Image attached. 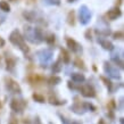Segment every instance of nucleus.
Returning a JSON list of instances; mask_svg holds the SVG:
<instances>
[{
  "label": "nucleus",
  "instance_id": "dca6fc26",
  "mask_svg": "<svg viewBox=\"0 0 124 124\" xmlns=\"http://www.w3.org/2000/svg\"><path fill=\"white\" fill-rule=\"evenodd\" d=\"M60 59H62V62L63 63H65V64H70V62H71V55H70V53H68L66 49L64 48H60Z\"/></svg>",
  "mask_w": 124,
  "mask_h": 124
},
{
  "label": "nucleus",
  "instance_id": "1a4fd4ad",
  "mask_svg": "<svg viewBox=\"0 0 124 124\" xmlns=\"http://www.w3.org/2000/svg\"><path fill=\"white\" fill-rule=\"evenodd\" d=\"M104 70H105V72L108 74L110 78H114V79H120V73H118V71H117V68L115 67V66H113V65L110 64V63H108V62H105L104 63Z\"/></svg>",
  "mask_w": 124,
  "mask_h": 124
},
{
  "label": "nucleus",
  "instance_id": "4be33fe9",
  "mask_svg": "<svg viewBox=\"0 0 124 124\" xmlns=\"http://www.w3.org/2000/svg\"><path fill=\"white\" fill-rule=\"evenodd\" d=\"M0 9L2 11H5V13H9V11H10V6L8 4V1L1 0V1H0Z\"/></svg>",
  "mask_w": 124,
  "mask_h": 124
},
{
  "label": "nucleus",
  "instance_id": "a211bd4d",
  "mask_svg": "<svg viewBox=\"0 0 124 124\" xmlns=\"http://www.w3.org/2000/svg\"><path fill=\"white\" fill-rule=\"evenodd\" d=\"M62 63H63V62H62V59H60V58H58V59L54 63V65H53V73H55V74H56V73H59V72L62 71V67H63Z\"/></svg>",
  "mask_w": 124,
  "mask_h": 124
},
{
  "label": "nucleus",
  "instance_id": "f3484780",
  "mask_svg": "<svg viewBox=\"0 0 124 124\" xmlns=\"http://www.w3.org/2000/svg\"><path fill=\"white\" fill-rule=\"evenodd\" d=\"M72 81L75 83H82L85 80V76L81 74V73H72Z\"/></svg>",
  "mask_w": 124,
  "mask_h": 124
},
{
  "label": "nucleus",
  "instance_id": "c85d7f7f",
  "mask_svg": "<svg viewBox=\"0 0 124 124\" xmlns=\"http://www.w3.org/2000/svg\"><path fill=\"white\" fill-rule=\"evenodd\" d=\"M124 34H123V31H117V32H115V33L113 34V38L115 39V40H121V39H123Z\"/></svg>",
  "mask_w": 124,
  "mask_h": 124
},
{
  "label": "nucleus",
  "instance_id": "412c9836",
  "mask_svg": "<svg viewBox=\"0 0 124 124\" xmlns=\"http://www.w3.org/2000/svg\"><path fill=\"white\" fill-rule=\"evenodd\" d=\"M49 102H50L51 105L59 106V105H64L66 101H65V100H58L55 96H50V97H49Z\"/></svg>",
  "mask_w": 124,
  "mask_h": 124
},
{
  "label": "nucleus",
  "instance_id": "58836bf2",
  "mask_svg": "<svg viewBox=\"0 0 124 124\" xmlns=\"http://www.w3.org/2000/svg\"><path fill=\"white\" fill-rule=\"evenodd\" d=\"M32 1H33V0H32Z\"/></svg>",
  "mask_w": 124,
  "mask_h": 124
},
{
  "label": "nucleus",
  "instance_id": "b1692460",
  "mask_svg": "<svg viewBox=\"0 0 124 124\" xmlns=\"http://www.w3.org/2000/svg\"><path fill=\"white\" fill-rule=\"evenodd\" d=\"M32 98H33L35 101L40 102V104H43V102L46 101L45 97H43L42 94H40V93H33V94H32Z\"/></svg>",
  "mask_w": 124,
  "mask_h": 124
},
{
  "label": "nucleus",
  "instance_id": "aec40b11",
  "mask_svg": "<svg viewBox=\"0 0 124 124\" xmlns=\"http://www.w3.org/2000/svg\"><path fill=\"white\" fill-rule=\"evenodd\" d=\"M67 23L71 25V26H74L75 25V11L71 10L67 15Z\"/></svg>",
  "mask_w": 124,
  "mask_h": 124
},
{
  "label": "nucleus",
  "instance_id": "39448f33",
  "mask_svg": "<svg viewBox=\"0 0 124 124\" xmlns=\"http://www.w3.org/2000/svg\"><path fill=\"white\" fill-rule=\"evenodd\" d=\"M26 105H27V102L25 100H23V99H16V98H14L10 101V108L15 113H23V110L26 107Z\"/></svg>",
  "mask_w": 124,
  "mask_h": 124
},
{
  "label": "nucleus",
  "instance_id": "f257e3e1",
  "mask_svg": "<svg viewBox=\"0 0 124 124\" xmlns=\"http://www.w3.org/2000/svg\"><path fill=\"white\" fill-rule=\"evenodd\" d=\"M25 31V38L32 43H40V42L45 41V35L42 32V29L40 27H32L29 25H25L24 27ZM24 38V39H25Z\"/></svg>",
  "mask_w": 124,
  "mask_h": 124
},
{
  "label": "nucleus",
  "instance_id": "7c9ffc66",
  "mask_svg": "<svg viewBox=\"0 0 124 124\" xmlns=\"http://www.w3.org/2000/svg\"><path fill=\"white\" fill-rule=\"evenodd\" d=\"M108 108H112V109H115V108H116V104H115V100H110V101H109Z\"/></svg>",
  "mask_w": 124,
  "mask_h": 124
},
{
  "label": "nucleus",
  "instance_id": "c9c22d12",
  "mask_svg": "<svg viewBox=\"0 0 124 124\" xmlns=\"http://www.w3.org/2000/svg\"><path fill=\"white\" fill-rule=\"evenodd\" d=\"M71 124H80V123H78V122H72Z\"/></svg>",
  "mask_w": 124,
  "mask_h": 124
},
{
  "label": "nucleus",
  "instance_id": "cd10ccee",
  "mask_svg": "<svg viewBox=\"0 0 124 124\" xmlns=\"http://www.w3.org/2000/svg\"><path fill=\"white\" fill-rule=\"evenodd\" d=\"M45 40L48 45H54V42H55V35L54 34H49L47 38L45 37Z\"/></svg>",
  "mask_w": 124,
  "mask_h": 124
},
{
  "label": "nucleus",
  "instance_id": "72a5a7b5",
  "mask_svg": "<svg viewBox=\"0 0 124 124\" xmlns=\"http://www.w3.org/2000/svg\"><path fill=\"white\" fill-rule=\"evenodd\" d=\"M116 4H117V7H118V6L122 4V0H116Z\"/></svg>",
  "mask_w": 124,
  "mask_h": 124
},
{
  "label": "nucleus",
  "instance_id": "0eeeda50",
  "mask_svg": "<svg viewBox=\"0 0 124 124\" xmlns=\"http://www.w3.org/2000/svg\"><path fill=\"white\" fill-rule=\"evenodd\" d=\"M23 16H24V18L29 21L31 23H45L43 21H41V17H39L38 14L35 13V11H31V10H24L23 11Z\"/></svg>",
  "mask_w": 124,
  "mask_h": 124
},
{
  "label": "nucleus",
  "instance_id": "f704fd0d",
  "mask_svg": "<svg viewBox=\"0 0 124 124\" xmlns=\"http://www.w3.org/2000/svg\"><path fill=\"white\" fill-rule=\"evenodd\" d=\"M67 2H75V0H67Z\"/></svg>",
  "mask_w": 124,
  "mask_h": 124
},
{
  "label": "nucleus",
  "instance_id": "c756f323",
  "mask_svg": "<svg viewBox=\"0 0 124 124\" xmlns=\"http://www.w3.org/2000/svg\"><path fill=\"white\" fill-rule=\"evenodd\" d=\"M84 37H85L86 40H92V30L91 29H88L84 33Z\"/></svg>",
  "mask_w": 124,
  "mask_h": 124
},
{
  "label": "nucleus",
  "instance_id": "2f4dec72",
  "mask_svg": "<svg viewBox=\"0 0 124 124\" xmlns=\"http://www.w3.org/2000/svg\"><path fill=\"white\" fill-rule=\"evenodd\" d=\"M8 124H18V122H17V120H16L14 116L10 117V120H9V123Z\"/></svg>",
  "mask_w": 124,
  "mask_h": 124
},
{
  "label": "nucleus",
  "instance_id": "ddd939ff",
  "mask_svg": "<svg viewBox=\"0 0 124 124\" xmlns=\"http://www.w3.org/2000/svg\"><path fill=\"white\" fill-rule=\"evenodd\" d=\"M121 15H122V11H121V9L118 7L112 8V9L108 10V13H107V17H108L109 19H112V21L116 19L117 17H120Z\"/></svg>",
  "mask_w": 124,
  "mask_h": 124
},
{
  "label": "nucleus",
  "instance_id": "423d86ee",
  "mask_svg": "<svg viewBox=\"0 0 124 124\" xmlns=\"http://www.w3.org/2000/svg\"><path fill=\"white\" fill-rule=\"evenodd\" d=\"M66 43H67V47H68V48L72 50V53L78 54V55L82 54V51H83L82 46L80 45L78 41H75L74 39H72V38H66Z\"/></svg>",
  "mask_w": 124,
  "mask_h": 124
},
{
  "label": "nucleus",
  "instance_id": "2eb2a0df",
  "mask_svg": "<svg viewBox=\"0 0 124 124\" xmlns=\"http://www.w3.org/2000/svg\"><path fill=\"white\" fill-rule=\"evenodd\" d=\"M98 42L100 43V46H101L105 50H108V51L114 50V45L110 41H108L107 39H100V40H98Z\"/></svg>",
  "mask_w": 124,
  "mask_h": 124
},
{
  "label": "nucleus",
  "instance_id": "6ab92c4d",
  "mask_svg": "<svg viewBox=\"0 0 124 124\" xmlns=\"http://www.w3.org/2000/svg\"><path fill=\"white\" fill-rule=\"evenodd\" d=\"M74 65H75L78 68L82 70V71H86L85 64H84V62H83L80 57H76V58H75V60H74Z\"/></svg>",
  "mask_w": 124,
  "mask_h": 124
},
{
  "label": "nucleus",
  "instance_id": "393cba45",
  "mask_svg": "<svg viewBox=\"0 0 124 124\" xmlns=\"http://www.w3.org/2000/svg\"><path fill=\"white\" fill-rule=\"evenodd\" d=\"M112 60H113L116 65H118L120 68H123V60H122V58H120L118 56L116 57L115 55H113V56H112Z\"/></svg>",
  "mask_w": 124,
  "mask_h": 124
},
{
  "label": "nucleus",
  "instance_id": "bb28decb",
  "mask_svg": "<svg viewBox=\"0 0 124 124\" xmlns=\"http://www.w3.org/2000/svg\"><path fill=\"white\" fill-rule=\"evenodd\" d=\"M43 2L47 5H51V6H59L62 0H43Z\"/></svg>",
  "mask_w": 124,
  "mask_h": 124
},
{
  "label": "nucleus",
  "instance_id": "473e14b6",
  "mask_svg": "<svg viewBox=\"0 0 124 124\" xmlns=\"http://www.w3.org/2000/svg\"><path fill=\"white\" fill-rule=\"evenodd\" d=\"M5 43H6V41H5L2 38H0V48H1V47H4Z\"/></svg>",
  "mask_w": 124,
  "mask_h": 124
},
{
  "label": "nucleus",
  "instance_id": "f03ea898",
  "mask_svg": "<svg viewBox=\"0 0 124 124\" xmlns=\"http://www.w3.org/2000/svg\"><path fill=\"white\" fill-rule=\"evenodd\" d=\"M9 41L14 46H16L23 54H25V55L29 54L30 48L27 47L26 42H25V39H24V37L21 34V32L18 30H14L11 32L10 35H9Z\"/></svg>",
  "mask_w": 124,
  "mask_h": 124
},
{
  "label": "nucleus",
  "instance_id": "4c0bfd02",
  "mask_svg": "<svg viewBox=\"0 0 124 124\" xmlns=\"http://www.w3.org/2000/svg\"><path fill=\"white\" fill-rule=\"evenodd\" d=\"M1 106H2V105H1V102H0V108H1Z\"/></svg>",
  "mask_w": 124,
  "mask_h": 124
},
{
  "label": "nucleus",
  "instance_id": "7ed1b4c3",
  "mask_svg": "<svg viewBox=\"0 0 124 124\" xmlns=\"http://www.w3.org/2000/svg\"><path fill=\"white\" fill-rule=\"evenodd\" d=\"M5 85L7 88V90L10 91L11 93H17V94L22 93V88H21V85L16 82L15 80H13L11 78H9V76H6V78H5Z\"/></svg>",
  "mask_w": 124,
  "mask_h": 124
},
{
  "label": "nucleus",
  "instance_id": "a878e982",
  "mask_svg": "<svg viewBox=\"0 0 124 124\" xmlns=\"http://www.w3.org/2000/svg\"><path fill=\"white\" fill-rule=\"evenodd\" d=\"M100 80H101L102 82L105 83V85L109 89V91H112V86H113V83L110 82V80L107 79V78H105V76H100Z\"/></svg>",
  "mask_w": 124,
  "mask_h": 124
},
{
  "label": "nucleus",
  "instance_id": "9b49d317",
  "mask_svg": "<svg viewBox=\"0 0 124 124\" xmlns=\"http://www.w3.org/2000/svg\"><path fill=\"white\" fill-rule=\"evenodd\" d=\"M6 68H7L8 71H14V68L16 66V58L11 54H8L6 53Z\"/></svg>",
  "mask_w": 124,
  "mask_h": 124
},
{
  "label": "nucleus",
  "instance_id": "20e7f679",
  "mask_svg": "<svg viewBox=\"0 0 124 124\" xmlns=\"http://www.w3.org/2000/svg\"><path fill=\"white\" fill-rule=\"evenodd\" d=\"M79 19H80V23L82 25H86L89 24L91 19V13L89 10V8L86 7L85 5H83L80 7V10H79Z\"/></svg>",
  "mask_w": 124,
  "mask_h": 124
},
{
  "label": "nucleus",
  "instance_id": "9d476101",
  "mask_svg": "<svg viewBox=\"0 0 124 124\" xmlns=\"http://www.w3.org/2000/svg\"><path fill=\"white\" fill-rule=\"evenodd\" d=\"M39 55V58L41 60V64L42 66L45 64H47L48 62L51 60V57H53V51L51 50H41V51H39L38 53Z\"/></svg>",
  "mask_w": 124,
  "mask_h": 124
},
{
  "label": "nucleus",
  "instance_id": "6e6552de",
  "mask_svg": "<svg viewBox=\"0 0 124 124\" xmlns=\"http://www.w3.org/2000/svg\"><path fill=\"white\" fill-rule=\"evenodd\" d=\"M80 91H81V94L83 97H86V98H93L96 97V91L90 84H83V85L79 86L78 88Z\"/></svg>",
  "mask_w": 124,
  "mask_h": 124
},
{
  "label": "nucleus",
  "instance_id": "4468645a",
  "mask_svg": "<svg viewBox=\"0 0 124 124\" xmlns=\"http://www.w3.org/2000/svg\"><path fill=\"white\" fill-rule=\"evenodd\" d=\"M71 109L74 112L75 114H83L85 112V107H84V102H80L76 101L74 105L71 107Z\"/></svg>",
  "mask_w": 124,
  "mask_h": 124
},
{
  "label": "nucleus",
  "instance_id": "f8f14e48",
  "mask_svg": "<svg viewBox=\"0 0 124 124\" xmlns=\"http://www.w3.org/2000/svg\"><path fill=\"white\" fill-rule=\"evenodd\" d=\"M45 78L40 74H31V75L27 76V81L31 84H40V83L45 82Z\"/></svg>",
  "mask_w": 124,
  "mask_h": 124
},
{
  "label": "nucleus",
  "instance_id": "e433bc0d",
  "mask_svg": "<svg viewBox=\"0 0 124 124\" xmlns=\"http://www.w3.org/2000/svg\"><path fill=\"white\" fill-rule=\"evenodd\" d=\"M120 122H121V124H123V118H121V120H120Z\"/></svg>",
  "mask_w": 124,
  "mask_h": 124
},
{
  "label": "nucleus",
  "instance_id": "5701e85b",
  "mask_svg": "<svg viewBox=\"0 0 124 124\" xmlns=\"http://www.w3.org/2000/svg\"><path fill=\"white\" fill-rule=\"evenodd\" d=\"M62 82V79H60L59 76H56V75H53V76H50L48 79V83L49 84H58V83Z\"/></svg>",
  "mask_w": 124,
  "mask_h": 124
}]
</instances>
